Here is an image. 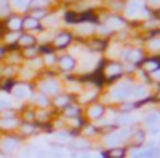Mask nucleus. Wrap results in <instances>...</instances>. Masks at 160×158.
Returning <instances> with one entry per match:
<instances>
[{"label": "nucleus", "mask_w": 160, "mask_h": 158, "mask_svg": "<svg viewBox=\"0 0 160 158\" xmlns=\"http://www.w3.org/2000/svg\"><path fill=\"white\" fill-rule=\"evenodd\" d=\"M132 93H134V96H138V98H141V96L146 95V91L143 88H134V91H132Z\"/></svg>", "instance_id": "nucleus-27"}, {"label": "nucleus", "mask_w": 160, "mask_h": 158, "mask_svg": "<svg viewBox=\"0 0 160 158\" xmlns=\"http://www.w3.org/2000/svg\"><path fill=\"white\" fill-rule=\"evenodd\" d=\"M69 96H59V98L55 100L57 101V105H60V106H64V105H67V103H69Z\"/></svg>", "instance_id": "nucleus-24"}, {"label": "nucleus", "mask_w": 160, "mask_h": 158, "mask_svg": "<svg viewBox=\"0 0 160 158\" xmlns=\"http://www.w3.org/2000/svg\"><path fill=\"white\" fill-rule=\"evenodd\" d=\"M31 17H35L36 21L47 19V17H48V9H36V10H33Z\"/></svg>", "instance_id": "nucleus-15"}, {"label": "nucleus", "mask_w": 160, "mask_h": 158, "mask_svg": "<svg viewBox=\"0 0 160 158\" xmlns=\"http://www.w3.org/2000/svg\"><path fill=\"white\" fill-rule=\"evenodd\" d=\"M69 2H76V0H69Z\"/></svg>", "instance_id": "nucleus-37"}, {"label": "nucleus", "mask_w": 160, "mask_h": 158, "mask_svg": "<svg viewBox=\"0 0 160 158\" xmlns=\"http://www.w3.org/2000/svg\"><path fill=\"white\" fill-rule=\"evenodd\" d=\"M66 113H67V115H78V110L76 108H72V106H71V108H69V106H67V108H66Z\"/></svg>", "instance_id": "nucleus-29"}, {"label": "nucleus", "mask_w": 160, "mask_h": 158, "mask_svg": "<svg viewBox=\"0 0 160 158\" xmlns=\"http://www.w3.org/2000/svg\"><path fill=\"white\" fill-rule=\"evenodd\" d=\"M81 158H90V155H83V156H81Z\"/></svg>", "instance_id": "nucleus-35"}, {"label": "nucleus", "mask_w": 160, "mask_h": 158, "mask_svg": "<svg viewBox=\"0 0 160 158\" xmlns=\"http://www.w3.org/2000/svg\"><path fill=\"white\" fill-rule=\"evenodd\" d=\"M71 41H72V33H69V31H60V33L55 34L52 45H53V48H55V50H62V48L69 47Z\"/></svg>", "instance_id": "nucleus-2"}, {"label": "nucleus", "mask_w": 160, "mask_h": 158, "mask_svg": "<svg viewBox=\"0 0 160 158\" xmlns=\"http://www.w3.org/2000/svg\"><path fill=\"white\" fill-rule=\"evenodd\" d=\"M12 115H14V113H12L11 110H9V112H5V113H4V119H12Z\"/></svg>", "instance_id": "nucleus-32"}, {"label": "nucleus", "mask_w": 160, "mask_h": 158, "mask_svg": "<svg viewBox=\"0 0 160 158\" xmlns=\"http://www.w3.org/2000/svg\"><path fill=\"white\" fill-rule=\"evenodd\" d=\"M105 158H124L126 156V150L124 148H110L108 151L103 153Z\"/></svg>", "instance_id": "nucleus-10"}, {"label": "nucleus", "mask_w": 160, "mask_h": 158, "mask_svg": "<svg viewBox=\"0 0 160 158\" xmlns=\"http://www.w3.org/2000/svg\"><path fill=\"white\" fill-rule=\"evenodd\" d=\"M22 29H28V31H33V29H42V22L36 21L35 17H24L22 19Z\"/></svg>", "instance_id": "nucleus-8"}, {"label": "nucleus", "mask_w": 160, "mask_h": 158, "mask_svg": "<svg viewBox=\"0 0 160 158\" xmlns=\"http://www.w3.org/2000/svg\"><path fill=\"white\" fill-rule=\"evenodd\" d=\"M36 53H40V52H38V47H29V48H24V55H26V57H29V58L36 57Z\"/></svg>", "instance_id": "nucleus-21"}, {"label": "nucleus", "mask_w": 160, "mask_h": 158, "mask_svg": "<svg viewBox=\"0 0 160 158\" xmlns=\"http://www.w3.org/2000/svg\"><path fill=\"white\" fill-rule=\"evenodd\" d=\"M36 101H38V105H43V106H45L47 103H48V101H47L45 96H38V98H36Z\"/></svg>", "instance_id": "nucleus-30"}, {"label": "nucleus", "mask_w": 160, "mask_h": 158, "mask_svg": "<svg viewBox=\"0 0 160 158\" xmlns=\"http://www.w3.org/2000/svg\"><path fill=\"white\" fill-rule=\"evenodd\" d=\"M107 26H108V29L117 31V29H121V27L126 26V21L122 19V17H119V16H112V17L107 19Z\"/></svg>", "instance_id": "nucleus-7"}, {"label": "nucleus", "mask_w": 160, "mask_h": 158, "mask_svg": "<svg viewBox=\"0 0 160 158\" xmlns=\"http://www.w3.org/2000/svg\"><path fill=\"white\" fill-rule=\"evenodd\" d=\"M5 26L9 27V31H21L22 29V17L19 16H9L7 21H5Z\"/></svg>", "instance_id": "nucleus-4"}, {"label": "nucleus", "mask_w": 160, "mask_h": 158, "mask_svg": "<svg viewBox=\"0 0 160 158\" xmlns=\"http://www.w3.org/2000/svg\"><path fill=\"white\" fill-rule=\"evenodd\" d=\"M122 139H124L122 132H112L110 136L107 137V143H108V144H119Z\"/></svg>", "instance_id": "nucleus-16"}, {"label": "nucleus", "mask_w": 160, "mask_h": 158, "mask_svg": "<svg viewBox=\"0 0 160 158\" xmlns=\"http://www.w3.org/2000/svg\"><path fill=\"white\" fill-rule=\"evenodd\" d=\"M50 7V0H29V10H36V9H48Z\"/></svg>", "instance_id": "nucleus-11"}, {"label": "nucleus", "mask_w": 160, "mask_h": 158, "mask_svg": "<svg viewBox=\"0 0 160 158\" xmlns=\"http://www.w3.org/2000/svg\"><path fill=\"white\" fill-rule=\"evenodd\" d=\"M129 88H131V84H129V82H126V84L121 86V88L115 89V91L112 93V96H114V98H126V96H129L132 93Z\"/></svg>", "instance_id": "nucleus-9"}, {"label": "nucleus", "mask_w": 160, "mask_h": 158, "mask_svg": "<svg viewBox=\"0 0 160 158\" xmlns=\"http://www.w3.org/2000/svg\"><path fill=\"white\" fill-rule=\"evenodd\" d=\"M126 60L132 62V64H141V62L145 60V57H143L141 50H134V48H131V50L126 52Z\"/></svg>", "instance_id": "nucleus-5"}, {"label": "nucleus", "mask_w": 160, "mask_h": 158, "mask_svg": "<svg viewBox=\"0 0 160 158\" xmlns=\"http://www.w3.org/2000/svg\"><path fill=\"white\" fill-rule=\"evenodd\" d=\"M139 9H143V3L136 2V0H132V2H129L128 7H126V14H128V16H134V14L138 12Z\"/></svg>", "instance_id": "nucleus-13"}, {"label": "nucleus", "mask_w": 160, "mask_h": 158, "mask_svg": "<svg viewBox=\"0 0 160 158\" xmlns=\"http://www.w3.org/2000/svg\"><path fill=\"white\" fill-rule=\"evenodd\" d=\"M12 84H14V81H9L7 84L4 86V89H5V91H9V88H12Z\"/></svg>", "instance_id": "nucleus-33"}, {"label": "nucleus", "mask_w": 160, "mask_h": 158, "mask_svg": "<svg viewBox=\"0 0 160 158\" xmlns=\"http://www.w3.org/2000/svg\"><path fill=\"white\" fill-rule=\"evenodd\" d=\"M28 5H29V0H12L11 7L14 9H26L28 10Z\"/></svg>", "instance_id": "nucleus-19"}, {"label": "nucleus", "mask_w": 160, "mask_h": 158, "mask_svg": "<svg viewBox=\"0 0 160 158\" xmlns=\"http://www.w3.org/2000/svg\"><path fill=\"white\" fill-rule=\"evenodd\" d=\"M150 47H152L153 50H158L160 48V40H152L150 41Z\"/></svg>", "instance_id": "nucleus-28"}, {"label": "nucleus", "mask_w": 160, "mask_h": 158, "mask_svg": "<svg viewBox=\"0 0 160 158\" xmlns=\"http://www.w3.org/2000/svg\"><path fill=\"white\" fill-rule=\"evenodd\" d=\"M18 47L21 48H29V47H36V38L33 34H21L18 40Z\"/></svg>", "instance_id": "nucleus-6"}, {"label": "nucleus", "mask_w": 160, "mask_h": 158, "mask_svg": "<svg viewBox=\"0 0 160 158\" xmlns=\"http://www.w3.org/2000/svg\"><path fill=\"white\" fill-rule=\"evenodd\" d=\"M102 74H103L105 79L114 81V79H117V77H121V76H122V65L119 64V62H107Z\"/></svg>", "instance_id": "nucleus-1"}, {"label": "nucleus", "mask_w": 160, "mask_h": 158, "mask_svg": "<svg viewBox=\"0 0 160 158\" xmlns=\"http://www.w3.org/2000/svg\"><path fill=\"white\" fill-rule=\"evenodd\" d=\"M91 48L93 50H105L107 48V40H93L91 41Z\"/></svg>", "instance_id": "nucleus-18"}, {"label": "nucleus", "mask_w": 160, "mask_h": 158, "mask_svg": "<svg viewBox=\"0 0 160 158\" xmlns=\"http://www.w3.org/2000/svg\"><path fill=\"white\" fill-rule=\"evenodd\" d=\"M42 88H43V91H45V93H55L57 91V84H55V82H45Z\"/></svg>", "instance_id": "nucleus-22"}, {"label": "nucleus", "mask_w": 160, "mask_h": 158, "mask_svg": "<svg viewBox=\"0 0 160 158\" xmlns=\"http://www.w3.org/2000/svg\"><path fill=\"white\" fill-rule=\"evenodd\" d=\"M19 144H18V139H14V137H11V139H7L4 143V150L7 151H12V150H18Z\"/></svg>", "instance_id": "nucleus-17"}, {"label": "nucleus", "mask_w": 160, "mask_h": 158, "mask_svg": "<svg viewBox=\"0 0 160 158\" xmlns=\"http://www.w3.org/2000/svg\"><path fill=\"white\" fill-rule=\"evenodd\" d=\"M59 67L66 72L72 71V69L76 67V58H74L72 55H64V57L59 58Z\"/></svg>", "instance_id": "nucleus-3"}, {"label": "nucleus", "mask_w": 160, "mask_h": 158, "mask_svg": "<svg viewBox=\"0 0 160 158\" xmlns=\"http://www.w3.org/2000/svg\"><path fill=\"white\" fill-rule=\"evenodd\" d=\"M22 129H24L26 134H33V132H35V127H33V126H24Z\"/></svg>", "instance_id": "nucleus-31"}, {"label": "nucleus", "mask_w": 160, "mask_h": 158, "mask_svg": "<svg viewBox=\"0 0 160 158\" xmlns=\"http://www.w3.org/2000/svg\"><path fill=\"white\" fill-rule=\"evenodd\" d=\"M148 5L152 7L153 10H158L160 9V0H148Z\"/></svg>", "instance_id": "nucleus-25"}, {"label": "nucleus", "mask_w": 160, "mask_h": 158, "mask_svg": "<svg viewBox=\"0 0 160 158\" xmlns=\"http://www.w3.org/2000/svg\"><path fill=\"white\" fill-rule=\"evenodd\" d=\"M26 93H28V91H26V88H18V89H14V95L18 96V98H22Z\"/></svg>", "instance_id": "nucleus-26"}, {"label": "nucleus", "mask_w": 160, "mask_h": 158, "mask_svg": "<svg viewBox=\"0 0 160 158\" xmlns=\"http://www.w3.org/2000/svg\"><path fill=\"white\" fill-rule=\"evenodd\" d=\"M102 115H103V106L102 105H93L90 108V117L91 119H102Z\"/></svg>", "instance_id": "nucleus-14"}, {"label": "nucleus", "mask_w": 160, "mask_h": 158, "mask_svg": "<svg viewBox=\"0 0 160 158\" xmlns=\"http://www.w3.org/2000/svg\"><path fill=\"white\" fill-rule=\"evenodd\" d=\"M4 52H5V48H0V55L4 53Z\"/></svg>", "instance_id": "nucleus-34"}, {"label": "nucleus", "mask_w": 160, "mask_h": 158, "mask_svg": "<svg viewBox=\"0 0 160 158\" xmlns=\"http://www.w3.org/2000/svg\"><path fill=\"white\" fill-rule=\"evenodd\" d=\"M40 53H45V55H52L55 53V48H53V45H42V47L38 48Z\"/></svg>", "instance_id": "nucleus-20"}, {"label": "nucleus", "mask_w": 160, "mask_h": 158, "mask_svg": "<svg viewBox=\"0 0 160 158\" xmlns=\"http://www.w3.org/2000/svg\"><path fill=\"white\" fill-rule=\"evenodd\" d=\"M157 100H160V93H158V96H157Z\"/></svg>", "instance_id": "nucleus-36"}, {"label": "nucleus", "mask_w": 160, "mask_h": 158, "mask_svg": "<svg viewBox=\"0 0 160 158\" xmlns=\"http://www.w3.org/2000/svg\"><path fill=\"white\" fill-rule=\"evenodd\" d=\"M157 120H158V113H148V115H146V119H145V122L148 124H155Z\"/></svg>", "instance_id": "nucleus-23"}, {"label": "nucleus", "mask_w": 160, "mask_h": 158, "mask_svg": "<svg viewBox=\"0 0 160 158\" xmlns=\"http://www.w3.org/2000/svg\"><path fill=\"white\" fill-rule=\"evenodd\" d=\"M64 21H66L67 24H81L79 12H74V10H69V12H66V16H64Z\"/></svg>", "instance_id": "nucleus-12"}]
</instances>
